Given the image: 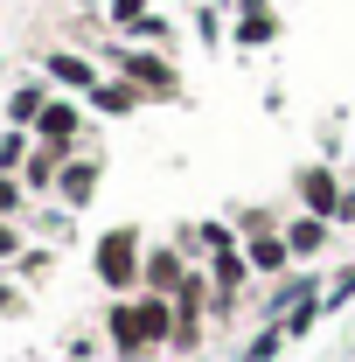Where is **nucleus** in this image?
I'll list each match as a JSON object with an SVG mask.
<instances>
[{
    "label": "nucleus",
    "mask_w": 355,
    "mask_h": 362,
    "mask_svg": "<svg viewBox=\"0 0 355 362\" xmlns=\"http://www.w3.org/2000/svg\"><path fill=\"white\" fill-rule=\"evenodd\" d=\"M146 14H153V0H105V28H119V35H133Z\"/></svg>",
    "instance_id": "nucleus-21"
},
{
    "label": "nucleus",
    "mask_w": 355,
    "mask_h": 362,
    "mask_svg": "<svg viewBox=\"0 0 355 362\" xmlns=\"http://www.w3.org/2000/svg\"><path fill=\"white\" fill-rule=\"evenodd\" d=\"M63 168H70V153H63V146H42V139H35V153H28V168H21V181H28V195H56V181H63Z\"/></svg>",
    "instance_id": "nucleus-16"
},
{
    "label": "nucleus",
    "mask_w": 355,
    "mask_h": 362,
    "mask_svg": "<svg viewBox=\"0 0 355 362\" xmlns=\"http://www.w3.org/2000/svg\"><path fill=\"white\" fill-rule=\"evenodd\" d=\"M230 223H237V237H251V230H279L286 216H279L272 202H237V209H230Z\"/></svg>",
    "instance_id": "nucleus-20"
},
{
    "label": "nucleus",
    "mask_w": 355,
    "mask_h": 362,
    "mask_svg": "<svg viewBox=\"0 0 355 362\" xmlns=\"http://www.w3.org/2000/svg\"><path fill=\"white\" fill-rule=\"evenodd\" d=\"M35 139H42V146H63V153H84V139H91V105H84V98H70V90H56V98H49V112L35 119Z\"/></svg>",
    "instance_id": "nucleus-5"
},
{
    "label": "nucleus",
    "mask_w": 355,
    "mask_h": 362,
    "mask_svg": "<svg viewBox=\"0 0 355 362\" xmlns=\"http://www.w3.org/2000/svg\"><path fill=\"white\" fill-rule=\"evenodd\" d=\"M91 272H98V286H105L112 300L139 293V272H146V230H139V223H112L98 244H91Z\"/></svg>",
    "instance_id": "nucleus-3"
},
{
    "label": "nucleus",
    "mask_w": 355,
    "mask_h": 362,
    "mask_svg": "<svg viewBox=\"0 0 355 362\" xmlns=\"http://www.w3.org/2000/svg\"><path fill=\"white\" fill-rule=\"evenodd\" d=\"M168 341H175V300L126 293V300L105 307V349L119 362H153V356H168Z\"/></svg>",
    "instance_id": "nucleus-1"
},
{
    "label": "nucleus",
    "mask_w": 355,
    "mask_h": 362,
    "mask_svg": "<svg viewBox=\"0 0 355 362\" xmlns=\"http://www.w3.org/2000/svg\"><path fill=\"white\" fill-rule=\"evenodd\" d=\"M279 35H286V21H279L272 0H237L230 7V49H272Z\"/></svg>",
    "instance_id": "nucleus-8"
},
{
    "label": "nucleus",
    "mask_w": 355,
    "mask_h": 362,
    "mask_svg": "<svg viewBox=\"0 0 355 362\" xmlns=\"http://www.w3.org/2000/svg\"><path fill=\"white\" fill-rule=\"evenodd\" d=\"M320 320H334V314H327V300H307V307H293V314L279 320V327H286L293 341H307V334H313V327H320Z\"/></svg>",
    "instance_id": "nucleus-22"
},
{
    "label": "nucleus",
    "mask_w": 355,
    "mask_h": 362,
    "mask_svg": "<svg viewBox=\"0 0 355 362\" xmlns=\"http://www.w3.org/2000/svg\"><path fill=\"white\" fill-rule=\"evenodd\" d=\"M209 307H175V341H168V356H202L209 349Z\"/></svg>",
    "instance_id": "nucleus-15"
},
{
    "label": "nucleus",
    "mask_w": 355,
    "mask_h": 362,
    "mask_svg": "<svg viewBox=\"0 0 355 362\" xmlns=\"http://www.w3.org/2000/svg\"><path fill=\"white\" fill-rule=\"evenodd\" d=\"M98 181H105V160H98V153H70V168H63V181H56V202L77 216V209L98 202Z\"/></svg>",
    "instance_id": "nucleus-11"
},
{
    "label": "nucleus",
    "mask_w": 355,
    "mask_h": 362,
    "mask_svg": "<svg viewBox=\"0 0 355 362\" xmlns=\"http://www.w3.org/2000/svg\"><path fill=\"white\" fill-rule=\"evenodd\" d=\"M21 251H28V237H21V223H14V216H0V265H14Z\"/></svg>",
    "instance_id": "nucleus-25"
},
{
    "label": "nucleus",
    "mask_w": 355,
    "mask_h": 362,
    "mask_svg": "<svg viewBox=\"0 0 355 362\" xmlns=\"http://www.w3.org/2000/svg\"><path fill=\"white\" fill-rule=\"evenodd\" d=\"M28 153H35V133L7 126V133H0V175H21V168H28Z\"/></svg>",
    "instance_id": "nucleus-19"
},
{
    "label": "nucleus",
    "mask_w": 355,
    "mask_h": 362,
    "mask_svg": "<svg viewBox=\"0 0 355 362\" xmlns=\"http://www.w3.org/2000/svg\"><path fill=\"white\" fill-rule=\"evenodd\" d=\"M244 258H251V272H258V286L286 279V272H293V244H286V223H279V230H251V237H244Z\"/></svg>",
    "instance_id": "nucleus-12"
},
{
    "label": "nucleus",
    "mask_w": 355,
    "mask_h": 362,
    "mask_svg": "<svg viewBox=\"0 0 355 362\" xmlns=\"http://www.w3.org/2000/svg\"><path fill=\"white\" fill-rule=\"evenodd\" d=\"M286 349H293V334H286L279 320H258V334L244 341V356H237V362H279Z\"/></svg>",
    "instance_id": "nucleus-17"
},
{
    "label": "nucleus",
    "mask_w": 355,
    "mask_h": 362,
    "mask_svg": "<svg viewBox=\"0 0 355 362\" xmlns=\"http://www.w3.org/2000/svg\"><path fill=\"white\" fill-rule=\"evenodd\" d=\"M223 7H237V0H223Z\"/></svg>",
    "instance_id": "nucleus-28"
},
{
    "label": "nucleus",
    "mask_w": 355,
    "mask_h": 362,
    "mask_svg": "<svg viewBox=\"0 0 355 362\" xmlns=\"http://www.w3.org/2000/svg\"><path fill=\"white\" fill-rule=\"evenodd\" d=\"M49 98H56V84H49V77H21V84L7 90V126L35 133V119L49 112Z\"/></svg>",
    "instance_id": "nucleus-13"
},
{
    "label": "nucleus",
    "mask_w": 355,
    "mask_h": 362,
    "mask_svg": "<svg viewBox=\"0 0 355 362\" xmlns=\"http://www.w3.org/2000/svg\"><path fill=\"white\" fill-rule=\"evenodd\" d=\"M84 105H91V112H98V119H133L139 105H146V90H139V84H126V77H112V70H105V84L91 90Z\"/></svg>",
    "instance_id": "nucleus-14"
},
{
    "label": "nucleus",
    "mask_w": 355,
    "mask_h": 362,
    "mask_svg": "<svg viewBox=\"0 0 355 362\" xmlns=\"http://www.w3.org/2000/svg\"><path fill=\"white\" fill-rule=\"evenodd\" d=\"M327 293V279L313 265H293L286 279H272V286H258V320H286L293 307H307V300H320Z\"/></svg>",
    "instance_id": "nucleus-6"
},
{
    "label": "nucleus",
    "mask_w": 355,
    "mask_h": 362,
    "mask_svg": "<svg viewBox=\"0 0 355 362\" xmlns=\"http://www.w3.org/2000/svg\"><path fill=\"white\" fill-rule=\"evenodd\" d=\"M327 314H355V258H342V265H327Z\"/></svg>",
    "instance_id": "nucleus-18"
},
{
    "label": "nucleus",
    "mask_w": 355,
    "mask_h": 362,
    "mask_svg": "<svg viewBox=\"0 0 355 362\" xmlns=\"http://www.w3.org/2000/svg\"><path fill=\"white\" fill-rule=\"evenodd\" d=\"M21 307H28V300H21V286H7V279H0V314H21Z\"/></svg>",
    "instance_id": "nucleus-26"
},
{
    "label": "nucleus",
    "mask_w": 355,
    "mask_h": 362,
    "mask_svg": "<svg viewBox=\"0 0 355 362\" xmlns=\"http://www.w3.org/2000/svg\"><path fill=\"white\" fill-rule=\"evenodd\" d=\"M98 63L112 70V77H126V84L146 90V105H181L188 98V77H181V63L168 56V49H146V42H105L98 49Z\"/></svg>",
    "instance_id": "nucleus-2"
},
{
    "label": "nucleus",
    "mask_w": 355,
    "mask_h": 362,
    "mask_svg": "<svg viewBox=\"0 0 355 362\" xmlns=\"http://www.w3.org/2000/svg\"><path fill=\"white\" fill-rule=\"evenodd\" d=\"M286 188H293V209H307V216H327V223H334V209H342V188H349V168L320 153V160H300Z\"/></svg>",
    "instance_id": "nucleus-4"
},
{
    "label": "nucleus",
    "mask_w": 355,
    "mask_h": 362,
    "mask_svg": "<svg viewBox=\"0 0 355 362\" xmlns=\"http://www.w3.org/2000/svg\"><path fill=\"white\" fill-rule=\"evenodd\" d=\"M42 77L56 90H70V98H91V90L105 84V63L91 49H42Z\"/></svg>",
    "instance_id": "nucleus-7"
},
{
    "label": "nucleus",
    "mask_w": 355,
    "mask_h": 362,
    "mask_svg": "<svg viewBox=\"0 0 355 362\" xmlns=\"http://www.w3.org/2000/svg\"><path fill=\"white\" fill-rule=\"evenodd\" d=\"M334 237H342V230L327 223V216L286 209V244H293V265H320V258H334Z\"/></svg>",
    "instance_id": "nucleus-9"
},
{
    "label": "nucleus",
    "mask_w": 355,
    "mask_h": 362,
    "mask_svg": "<svg viewBox=\"0 0 355 362\" xmlns=\"http://www.w3.org/2000/svg\"><path fill=\"white\" fill-rule=\"evenodd\" d=\"M188 272H195V258L181 251L175 237H168V244H146V272H139V293H161V300H175Z\"/></svg>",
    "instance_id": "nucleus-10"
},
{
    "label": "nucleus",
    "mask_w": 355,
    "mask_h": 362,
    "mask_svg": "<svg viewBox=\"0 0 355 362\" xmlns=\"http://www.w3.org/2000/svg\"><path fill=\"white\" fill-rule=\"evenodd\" d=\"M28 202H35V195H28V181H21V175H0V216H14V223H21V216H28Z\"/></svg>",
    "instance_id": "nucleus-23"
},
{
    "label": "nucleus",
    "mask_w": 355,
    "mask_h": 362,
    "mask_svg": "<svg viewBox=\"0 0 355 362\" xmlns=\"http://www.w3.org/2000/svg\"><path fill=\"white\" fill-rule=\"evenodd\" d=\"M342 168H349V181H355V146H349V160H342Z\"/></svg>",
    "instance_id": "nucleus-27"
},
{
    "label": "nucleus",
    "mask_w": 355,
    "mask_h": 362,
    "mask_svg": "<svg viewBox=\"0 0 355 362\" xmlns=\"http://www.w3.org/2000/svg\"><path fill=\"white\" fill-rule=\"evenodd\" d=\"M49 272H56V251H35V244H28V251L14 258V279H49Z\"/></svg>",
    "instance_id": "nucleus-24"
}]
</instances>
